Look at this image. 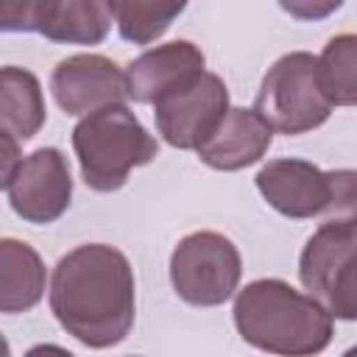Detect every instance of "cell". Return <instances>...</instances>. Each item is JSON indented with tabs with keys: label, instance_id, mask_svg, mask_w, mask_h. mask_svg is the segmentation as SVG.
I'll return each mask as SVG.
<instances>
[{
	"label": "cell",
	"instance_id": "1",
	"mask_svg": "<svg viewBox=\"0 0 357 357\" xmlns=\"http://www.w3.org/2000/svg\"><path fill=\"white\" fill-rule=\"evenodd\" d=\"M50 310L89 349L126 340L134 326V271L123 251L89 243L61 257L50 276Z\"/></svg>",
	"mask_w": 357,
	"mask_h": 357
},
{
	"label": "cell",
	"instance_id": "2",
	"mask_svg": "<svg viewBox=\"0 0 357 357\" xmlns=\"http://www.w3.org/2000/svg\"><path fill=\"white\" fill-rule=\"evenodd\" d=\"M332 312L282 279H257L234 298V326L245 343L271 354H318L332 340Z\"/></svg>",
	"mask_w": 357,
	"mask_h": 357
},
{
	"label": "cell",
	"instance_id": "3",
	"mask_svg": "<svg viewBox=\"0 0 357 357\" xmlns=\"http://www.w3.org/2000/svg\"><path fill=\"white\" fill-rule=\"evenodd\" d=\"M73 148L86 187L114 192L134 167L156 159L159 145L126 103H112L81 117L73 128Z\"/></svg>",
	"mask_w": 357,
	"mask_h": 357
},
{
	"label": "cell",
	"instance_id": "4",
	"mask_svg": "<svg viewBox=\"0 0 357 357\" xmlns=\"http://www.w3.org/2000/svg\"><path fill=\"white\" fill-rule=\"evenodd\" d=\"M254 109L273 126V131L287 137L324 126L332 114V103L321 89L318 56L296 50L273 61L262 78Z\"/></svg>",
	"mask_w": 357,
	"mask_h": 357
},
{
	"label": "cell",
	"instance_id": "5",
	"mask_svg": "<svg viewBox=\"0 0 357 357\" xmlns=\"http://www.w3.org/2000/svg\"><path fill=\"white\" fill-rule=\"evenodd\" d=\"M243 262L237 245L218 231H192L170 254V282L192 307H218L240 284Z\"/></svg>",
	"mask_w": 357,
	"mask_h": 357
},
{
	"label": "cell",
	"instance_id": "6",
	"mask_svg": "<svg viewBox=\"0 0 357 357\" xmlns=\"http://www.w3.org/2000/svg\"><path fill=\"white\" fill-rule=\"evenodd\" d=\"M229 112V92L220 75L195 73L153 103L162 139L181 151H198Z\"/></svg>",
	"mask_w": 357,
	"mask_h": 357
},
{
	"label": "cell",
	"instance_id": "7",
	"mask_svg": "<svg viewBox=\"0 0 357 357\" xmlns=\"http://www.w3.org/2000/svg\"><path fill=\"white\" fill-rule=\"evenodd\" d=\"M11 209L28 223H53L70 206L73 178L59 148H36L22 156L14 176L3 184Z\"/></svg>",
	"mask_w": 357,
	"mask_h": 357
},
{
	"label": "cell",
	"instance_id": "8",
	"mask_svg": "<svg viewBox=\"0 0 357 357\" xmlns=\"http://www.w3.org/2000/svg\"><path fill=\"white\" fill-rule=\"evenodd\" d=\"M50 89L67 114H89L128 98L126 73L98 53H78L59 61L50 75Z\"/></svg>",
	"mask_w": 357,
	"mask_h": 357
},
{
	"label": "cell",
	"instance_id": "9",
	"mask_svg": "<svg viewBox=\"0 0 357 357\" xmlns=\"http://www.w3.org/2000/svg\"><path fill=\"white\" fill-rule=\"evenodd\" d=\"M257 190L284 218H318L329 201V173L304 159H273L257 173Z\"/></svg>",
	"mask_w": 357,
	"mask_h": 357
},
{
	"label": "cell",
	"instance_id": "10",
	"mask_svg": "<svg viewBox=\"0 0 357 357\" xmlns=\"http://www.w3.org/2000/svg\"><path fill=\"white\" fill-rule=\"evenodd\" d=\"M273 139V126L257 109H229L209 139L195 151L215 170H243L265 156Z\"/></svg>",
	"mask_w": 357,
	"mask_h": 357
},
{
	"label": "cell",
	"instance_id": "11",
	"mask_svg": "<svg viewBox=\"0 0 357 357\" xmlns=\"http://www.w3.org/2000/svg\"><path fill=\"white\" fill-rule=\"evenodd\" d=\"M204 70V53L187 42L176 39L167 45H159L153 50H145L137 56L126 70V86L128 98L134 103H156L165 92L187 81L190 75Z\"/></svg>",
	"mask_w": 357,
	"mask_h": 357
},
{
	"label": "cell",
	"instance_id": "12",
	"mask_svg": "<svg viewBox=\"0 0 357 357\" xmlns=\"http://www.w3.org/2000/svg\"><path fill=\"white\" fill-rule=\"evenodd\" d=\"M112 0H45L36 33L64 45H98L112 28Z\"/></svg>",
	"mask_w": 357,
	"mask_h": 357
},
{
	"label": "cell",
	"instance_id": "13",
	"mask_svg": "<svg viewBox=\"0 0 357 357\" xmlns=\"http://www.w3.org/2000/svg\"><path fill=\"white\" fill-rule=\"evenodd\" d=\"M354 254H357V237L354 234H349L337 226L321 223L318 231L307 240L301 259H298V276H301L304 290L326 304L337 273L343 271V265Z\"/></svg>",
	"mask_w": 357,
	"mask_h": 357
},
{
	"label": "cell",
	"instance_id": "14",
	"mask_svg": "<svg viewBox=\"0 0 357 357\" xmlns=\"http://www.w3.org/2000/svg\"><path fill=\"white\" fill-rule=\"evenodd\" d=\"M45 293V265L39 254L20 240L0 243V310L25 312L39 304Z\"/></svg>",
	"mask_w": 357,
	"mask_h": 357
},
{
	"label": "cell",
	"instance_id": "15",
	"mask_svg": "<svg viewBox=\"0 0 357 357\" xmlns=\"http://www.w3.org/2000/svg\"><path fill=\"white\" fill-rule=\"evenodd\" d=\"M0 112L3 131L14 139H31L45 123V100L33 73L20 67H3L0 73Z\"/></svg>",
	"mask_w": 357,
	"mask_h": 357
},
{
	"label": "cell",
	"instance_id": "16",
	"mask_svg": "<svg viewBox=\"0 0 357 357\" xmlns=\"http://www.w3.org/2000/svg\"><path fill=\"white\" fill-rule=\"evenodd\" d=\"M321 89L332 106H357V33H337L318 56Z\"/></svg>",
	"mask_w": 357,
	"mask_h": 357
},
{
	"label": "cell",
	"instance_id": "17",
	"mask_svg": "<svg viewBox=\"0 0 357 357\" xmlns=\"http://www.w3.org/2000/svg\"><path fill=\"white\" fill-rule=\"evenodd\" d=\"M187 0H112L117 31L126 42L151 45L184 11Z\"/></svg>",
	"mask_w": 357,
	"mask_h": 357
},
{
	"label": "cell",
	"instance_id": "18",
	"mask_svg": "<svg viewBox=\"0 0 357 357\" xmlns=\"http://www.w3.org/2000/svg\"><path fill=\"white\" fill-rule=\"evenodd\" d=\"M329 201L318 215L321 223L337 226L357 237V170H329Z\"/></svg>",
	"mask_w": 357,
	"mask_h": 357
},
{
	"label": "cell",
	"instance_id": "19",
	"mask_svg": "<svg viewBox=\"0 0 357 357\" xmlns=\"http://www.w3.org/2000/svg\"><path fill=\"white\" fill-rule=\"evenodd\" d=\"M326 307H329V312L335 318L357 321V254L337 273V279H335V284L329 290Z\"/></svg>",
	"mask_w": 357,
	"mask_h": 357
},
{
	"label": "cell",
	"instance_id": "20",
	"mask_svg": "<svg viewBox=\"0 0 357 357\" xmlns=\"http://www.w3.org/2000/svg\"><path fill=\"white\" fill-rule=\"evenodd\" d=\"M45 0H3V31H36Z\"/></svg>",
	"mask_w": 357,
	"mask_h": 357
},
{
	"label": "cell",
	"instance_id": "21",
	"mask_svg": "<svg viewBox=\"0 0 357 357\" xmlns=\"http://www.w3.org/2000/svg\"><path fill=\"white\" fill-rule=\"evenodd\" d=\"M279 6L296 20L315 22V20H324V17L335 14L343 6V0H279Z\"/></svg>",
	"mask_w": 357,
	"mask_h": 357
}]
</instances>
